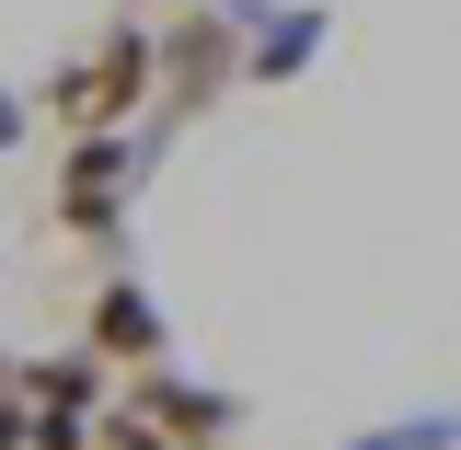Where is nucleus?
<instances>
[{
  "label": "nucleus",
  "mask_w": 461,
  "mask_h": 450,
  "mask_svg": "<svg viewBox=\"0 0 461 450\" xmlns=\"http://www.w3.org/2000/svg\"><path fill=\"white\" fill-rule=\"evenodd\" d=\"M23 393H35V404H69V416H81V404L104 393V370H93V346H81V358H47V370H35Z\"/></svg>",
  "instance_id": "obj_6"
},
{
  "label": "nucleus",
  "mask_w": 461,
  "mask_h": 450,
  "mask_svg": "<svg viewBox=\"0 0 461 450\" xmlns=\"http://www.w3.org/2000/svg\"><path fill=\"white\" fill-rule=\"evenodd\" d=\"M150 81H162L173 105H220V93H230V12L185 0L162 35H150Z\"/></svg>",
  "instance_id": "obj_3"
},
{
  "label": "nucleus",
  "mask_w": 461,
  "mask_h": 450,
  "mask_svg": "<svg viewBox=\"0 0 461 450\" xmlns=\"http://www.w3.org/2000/svg\"><path fill=\"white\" fill-rule=\"evenodd\" d=\"M150 105V23H104V47L69 58L47 81V127L69 139V127H127V115Z\"/></svg>",
  "instance_id": "obj_1"
},
{
  "label": "nucleus",
  "mask_w": 461,
  "mask_h": 450,
  "mask_svg": "<svg viewBox=\"0 0 461 450\" xmlns=\"http://www.w3.org/2000/svg\"><path fill=\"white\" fill-rule=\"evenodd\" d=\"M81 450H173V439H162V427H150V416H139V404H127V416H104V427H93V439H81Z\"/></svg>",
  "instance_id": "obj_7"
},
{
  "label": "nucleus",
  "mask_w": 461,
  "mask_h": 450,
  "mask_svg": "<svg viewBox=\"0 0 461 450\" xmlns=\"http://www.w3.org/2000/svg\"><path fill=\"white\" fill-rule=\"evenodd\" d=\"M139 416H150V427H162L173 450H208V439H230V404L220 393H185V381H162V358H150V370H139Z\"/></svg>",
  "instance_id": "obj_4"
},
{
  "label": "nucleus",
  "mask_w": 461,
  "mask_h": 450,
  "mask_svg": "<svg viewBox=\"0 0 461 450\" xmlns=\"http://www.w3.org/2000/svg\"><path fill=\"white\" fill-rule=\"evenodd\" d=\"M127 127H69V151H58V185H47V231L69 243H104L127 220Z\"/></svg>",
  "instance_id": "obj_2"
},
{
  "label": "nucleus",
  "mask_w": 461,
  "mask_h": 450,
  "mask_svg": "<svg viewBox=\"0 0 461 450\" xmlns=\"http://www.w3.org/2000/svg\"><path fill=\"white\" fill-rule=\"evenodd\" d=\"M93 358H139V370L162 358V312L139 300V278H104V289H93Z\"/></svg>",
  "instance_id": "obj_5"
}]
</instances>
